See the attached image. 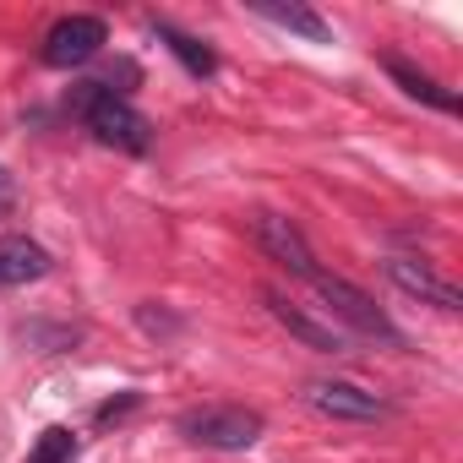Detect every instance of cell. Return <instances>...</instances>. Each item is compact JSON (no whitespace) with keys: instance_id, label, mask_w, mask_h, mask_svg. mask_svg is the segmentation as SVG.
<instances>
[{"instance_id":"3","label":"cell","mask_w":463,"mask_h":463,"mask_svg":"<svg viewBox=\"0 0 463 463\" xmlns=\"http://www.w3.org/2000/svg\"><path fill=\"white\" fill-rule=\"evenodd\" d=\"M317 284V295H322V306L338 317V322H349L354 333H365V338H382V344H392V349H403V333L387 322V311L365 295V289H354L349 279H333V273H317L311 279Z\"/></svg>"},{"instance_id":"10","label":"cell","mask_w":463,"mask_h":463,"mask_svg":"<svg viewBox=\"0 0 463 463\" xmlns=\"http://www.w3.org/2000/svg\"><path fill=\"white\" fill-rule=\"evenodd\" d=\"M382 71H387V77H392L409 99H420V104H430V109H441V115H452V109H458V99H452L436 77H425L420 66H409L403 55H382Z\"/></svg>"},{"instance_id":"13","label":"cell","mask_w":463,"mask_h":463,"mask_svg":"<svg viewBox=\"0 0 463 463\" xmlns=\"http://www.w3.org/2000/svg\"><path fill=\"white\" fill-rule=\"evenodd\" d=\"M71 458H77V436L66 425H50L28 452V463H71Z\"/></svg>"},{"instance_id":"7","label":"cell","mask_w":463,"mask_h":463,"mask_svg":"<svg viewBox=\"0 0 463 463\" xmlns=\"http://www.w3.org/2000/svg\"><path fill=\"white\" fill-rule=\"evenodd\" d=\"M262 306L273 311V322L279 327H289L306 349H317V354H349V338L333 327V322H317L311 311H300L289 295H279V289H262Z\"/></svg>"},{"instance_id":"8","label":"cell","mask_w":463,"mask_h":463,"mask_svg":"<svg viewBox=\"0 0 463 463\" xmlns=\"http://www.w3.org/2000/svg\"><path fill=\"white\" fill-rule=\"evenodd\" d=\"M300 398L327 420H382L387 414V398H376V392H365L354 382H306Z\"/></svg>"},{"instance_id":"14","label":"cell","mask_w":463,"mask_h":463,"mask_svg":"<svg viewBox=\"0 0 463 463\" xmlns=\"http://www.w3.org/2000/svg\"><path fill=\"white\" fill-rule=\"evenodd\" d=\"M126 409H137V392H126V398H109V403L99 409V425H109V420H120Z\"/></svg>"},{"instance_id":"5","label":"cell","mask_w":463,"mask_h":463,"mask_svg":"<svg viewBox=\"0 0 463 463\" xmlns=\"http://www.w3.org/2000/svg\"><path fill=\"white\" fill-rule=\"evenodd\" d=\"M251 235H257V246H262L279 268H289L295 279H317V273H322L317 257H311V246H306V235H300L284 213H251Z\"/></svg>"},{"instance_id":"15","label":"cell","mask_w":463,"mask_h":463,"mask_svg":"<svg viewBox=\"0 0 463 463\" xmlns=\"http://www.w3.org/2000/svg\"><path fill=\"white\" fill-rule=\"evenodd\" d=\"M6 202H12V175L0 169V207H6Z\"/></svg>"},{"instance_id":"12","label":"cell","mask_w":463,"mask_h":463,"mask_svg":"<svg viewBox=\"0 0 463 463\" xmlns=\"http://www.w3.org/2000/svg\"><path fill=\"white\" fill-rule=\"evenodd\" d=\"M268 23H279V28H289V33H300V39H311V44H333V28L311 12V6H279V0H262L257 6Z\"/></svg>"},{"instance_id":"6","label":"cell","mask_w":463,"mask_h":463,"mask_svg":"<svg viewBox=\"0 0 463 463\" xmlns=\"http://www.w3.org/2000/svg\"><path fill=\"white\" fill-rule=\"evenodd\" d=\"M382 273H387L403 295H414V300H425V306H436V311H463V289H458L452 279H441V273H436L430 262H420V257H387Z\"/></svg>"},{"instance_id":"11","label":"cell","mask_w":463,"mask_h":463,"mask_svg":"<svg viewBox=\"0 0 463 463\" xmlns=\"http://www.w3.org/2000/svg\"><path fill=\"white\" fill-rule=\"evenodd\" d=\"M153 33L164 39V50H169V55H175V61H180L191 77H213V71H218V55H213L202 39H191V33L169 28V23H153Z\"/></svg>"},{"instance_id":"2","label":"cell","mask_w":463,"mask_h":463,"mask_svg":"<svg viewBox=\"0 0 463 463\" xmlns=\"http://www.w3.org/2000/svg\"><path fill=\"white\" fill-rule=\"evenodd\" d=\"M180 436L196 447H213V452H246L262 441V414L241 409V403H202V409L180 414Z\"/></svg>"},{"instance_id":"4","label":"cell","mask_w":463,"mask_h":463,"mask_svg":"<svg viewBox=\"0 0 463 463\" xmlns=\"http://www.w3.org/2000/svg\"><path fill=\"white\" fill-rule=\"evenodd\" d=\"M109 44V28L99 23V17H61L55 28H50V39H44V66H55V71H71V66H88L99 50Z\"/></svg>"},{"instance_id":"1","label":"cell","mask_w":463,"mask_h":463,"mask_svg":"<svg viewBox=\"0 0 463 463\" xmlns=\"http://www.w3.org/2000/svg\"><path fill=\"white\" fill-rule=\"evenodd\" d=\"M71 104H77V115L88 120L93 142H104V147H115V153H147V147H153V120H147L142 109H131L115 88H104V82H77Z\"/></svg>"},{"instance_id":"9","label":"cell","mask_w":463,"mask_h":463,"mask_svg":"<svg viewBox=\"0 0 463 463\" xmlns=\"http://www.w3.org/2000/svg\"><path fill=\"white\" fill-rule=\"evenodd\" d=\"M50 251L28 235H0V289H23V284H39L50 273Z\"/></svg>"}]
</instances>
